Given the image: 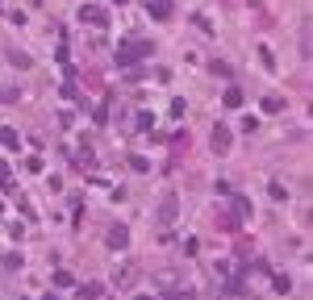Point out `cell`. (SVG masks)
<instances>
[{
    "instance_id": "1",
    "label": "cell",
    "mask_w": 313,
    "mask_h": 300,
    "mask_svg": "<svg viewBox=\"0 0 313 300\" xmlns=\"http://www.w3.org/2000/svg\"><path fill=\"white\" fill-rule=\"evenodd\" d=\"M159 221H163V225H171V221H175V196H171V192H167V196H163V204H159Z\"/></svg>"
},
{
    "instance_id": "2",
    "label": "cell",
    "mask_w": 313,
    "mask_h": 300,
    "mask_svg": "<svg viewBox=\"0 0 313 300\" xmlns=\"http://www.w3.org/2000/svg\"><path fill=\"white\" fill-rule=\"evenodd\" d=\"M80 17H84V21H92V25H105V21H109V17H105V9H96V5H84V9H80Z\"/></svg>"
},
{
    "instance_id": "3",
    "label": "cell",
    "mask_w": 313,
    "mask_h": 300,
    "mask_svg": "<svg viewBox=\"0 0 313 300\" xmlns=\"http://www.w3.org/2000/svg\"><path fill=\"white\" fill-rule=\"evenodd\" d=\"M226 146H230V130L217 125V130H213V150H226Z\"/></svg>"
},
{
    "instance_id": "4",
    "label": "cell",
    "mask_w": 313,
    "mask_h": 300,
    "mask_svg": "<svg viewBox=\"0 0 313 300\" xmlns=\"http://www.w3.org/2000/svg\"><path fill=\"white\" fill-rule=\"evenodd\" d=\"M125 242H130V233H125L121 225H113L109 229V246H125Z\"/></svg>"
},
{
    "instance_id": "5",
    "label": "cell",
    "mask_w": 313,
    "mask_h": 300,
    "mask_svg": "<svg viewBox=\"0 0 313 300\" xmlns=\"http://www.w3.org/2000/svg\"><path fill=\"white\" fill-rule=\"evenodd\" d=\"M150 13H154V17H167V13H171V0H154Z\"/></svg>"
},
{
    "instance_id": "6",
    "label": "cell",
    "mask_w": 313,
    "mask_h": 300,
    "mask_svg": "<svg viewBox=\"0 0 313 300\" xmlns=\"http://www.w3.org/2000/svg\"><path fill=\"white\" fill-rule=\"evenodd\" d=\"M263 109H267V113H276V109H284V100H280V96H267V100H263Z\"/></svg>"
},
{
    "instance_id": "7",
    "label": "cell",
    "mask_w": 313,
    "mask_h": 300,
    "mask_svg": "<svg viewBox=\"0 0 313 300\" xmlns=\"http://www.w3.org/2000/svg\"><path fill=\"white\" fill-rule=\"evenodd\" d=\"M46 300H58V296H46Z\"/></svg>"
}]
</instances>
